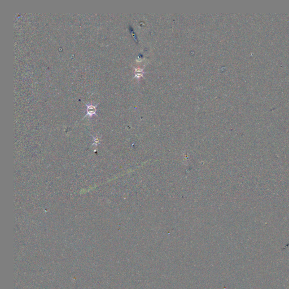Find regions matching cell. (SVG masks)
Segmentation results:
<instances>
[{"instance_id":"cell-2","label":"cell","mask_w":289,"mask_h":289,"mask_svg":"<svg viewBox=\"0 0 289 289\" xmlns=\"http://www.w3.org/2000/svg\"><path fill=\"white\" fill-rule=\"evenodd\" d=\"M94 145H98L99 143V138H98V137H95H95H94Z\"/></svg>"},{"instance_id":"cell-1","label":"cell","mask_w":289,"mask_h":289,"mask_svg":"<svg viewBox=\"0 0 289 289\" xmlns=\"http://www.w3.org/2000/svg\"><path fill=\"white\" fill-rule=\"evenodd\" d=\"M99 103H97V105H92V104H90V105H88V104H86V103H85V105L87 107V109H86V114L85 115V116L84 117V118H85L86 116H88L89 117V118H91L92 116L93 115H96V112H97V106L98 105Z\"/></svg>"}]
</instances>
